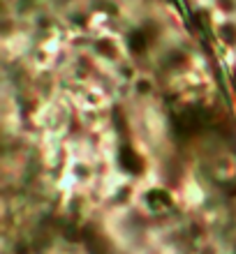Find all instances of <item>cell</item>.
<instances>
[{
	"instance_id": "obj_1",
	"label": "cell",
	"mask_w": 236,
	"mask_h": 254,
	"mask_svg": "<svg viewBox=\"0 0 236 254\" xmlns=\"http://www.w3.org/2000/svg\"><path fill=\"white\" fill-rule=\"evenodd\" d=\"M174 125L181 134L190 136V134L199 132L206 125V111H202V109H185V111H181V114L176 116Z\"/></svg>"
},
{
	"instance_id": "obj_2",
	"label": "cell",
	"mask_w": 236,
	"mask_h": 254,
	"mask_svg": "<svg viewBox=\"0 0 236 254\" xmlns=\"http://www.w3.org/2000/svg\"><path fill=\"white\" fill-rule=\"evenodd\" d=\"M146 35L144 33H139V30H137V33H132L130 35V40H128V44H130V49H132V51H135V54H142L144 49H146Z\"/></svg>"
}]
</instances>
